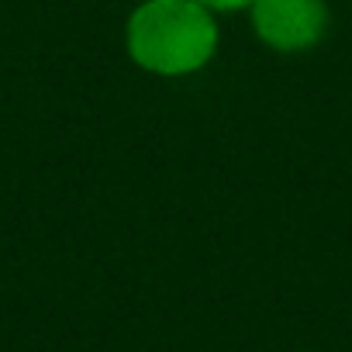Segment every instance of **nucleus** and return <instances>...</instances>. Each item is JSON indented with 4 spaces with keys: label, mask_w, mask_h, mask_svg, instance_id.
<instances>
[{
    "label": "nucleus",
    "mask_w": 352,
    "mask_h": 352,
    "mask_svg": "<svg viewBox=\"0 0 352 352\" xmlns=\"http://www.w3.org/2000/svg\"><path fill=\"white\" fill-rule=\"evenodd\" d=\"M252 28L276 52H304L328 28L324 0H252Z\"/></svg>",
    "instance_id": "nucleus-2"
},
{
    "label": "nucleus",
    "mask_w": 352,
    "mask_h": 352,
    "mask_svg": "<svg viewBox=\"0 0 352 352\" xmlns=\"http://www.w3.org/2000/svg\"><path fill=\"white\" fill-rule=\"evenodd\" d=\"M208 11H242V8H252V0H197Z\"/></svg>",
    "instance_id": "nucleus-3"
},
{
    "label": "nucleus",
    "mask_w": 352,
    "mask_h": 352,
    "mask_svg": "<svg viewBox=\"0 0 352 352\" xmlns=\"http://www.w3.org/2000/svg\"><path fill=\"white\" fill-rule=\"evenodd\" d=\"M214 49V14L197 0H145L128 18V56L155 76L197 73Z\"/></svg>",
    "instance_id": "nucleus-1"
}]
</instances>
